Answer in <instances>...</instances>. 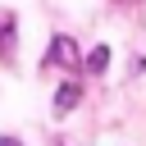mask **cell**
<instances>
[{
    "label": "cell",
    "instance_id": "1",
    "mask_svg": "<svg viewBox=\"0 0 146 146\" xmlns=\"http://www.w3.org/2000/svg\"><path fill=\"white\" fill-rule=\"evenodd\" d=\"M46 64L73 68V64H78V46H73V36H55V41H50V50H46Z\"/></svg>",
    "mask_w": 146,
    "mask_h": 146
},
{
    "label": "cell",
    "instance_id": "2",
    "mask_svg": "<svg viewBox=\"0 0 146 146\" xmlns=\"http://www.w3.org/2000/svg\"><path fill=\"white\" fill-rule=\"evenodd\" d=\"M78 100H82V82H73V78H68V82L55 91V114H68Z\"/></svg>",
    "mask_w": 146,
    "mask_h": 146
},
{
    "label": "cell",
    "instance_id": "3",
    "mask_svg": "<svg viewBox=\"0 0 146 146\" xmlns=\"http://www.w3.org/2000/svg\"><path fill=\"white\" fill-rule=\"evenodd\" d=\"M14 14H0V59H9V41H14Z\"/></svg>",
    "mask_w": 146,
    "mask_h": 146
},
{
    "label": "cell",
    "instance_id": "4",
    "mask_svg": "<svg viewBox=\"0 0 146 146\" xmlns=\"http://www.w3.org/2000/svg\"><path fill=\"white\" fill-rule=\"evenodd\" d=\"M105 64H110V50H105V46H96V50L87 55V68H91V73H105Z\"/></svg>",
    "mask_w": 146,
    "mask_h": 146
},
{
    "label": "cell",
    "instance_id": "5",
    "mask_svg": "<svg viewBox=\"0 0 146 146\" xmlns=\"http://www.w3.org/2000/svg\"><path fill=\"white\" fill-rule=\"evenodd\" d=\"M0 146H23V141H14V137H0Z\"/></svg>",
    "mask_w": 146,
    "mask_h": 146
},
{
    "label": "cell",
    "instance_id": "6",
    "mask_svg": "<svg viewBox=\"0 0 146 146\" xmlns=\"http://www.w3.org/2000/svg\"><path fill=\"white\" fill-rule=\"evenodd\" d=\"M59 146H73V141H59Z\"/></svg>",
    "mask_w": 146,
    "mask_h": 146
}]
</instances>
